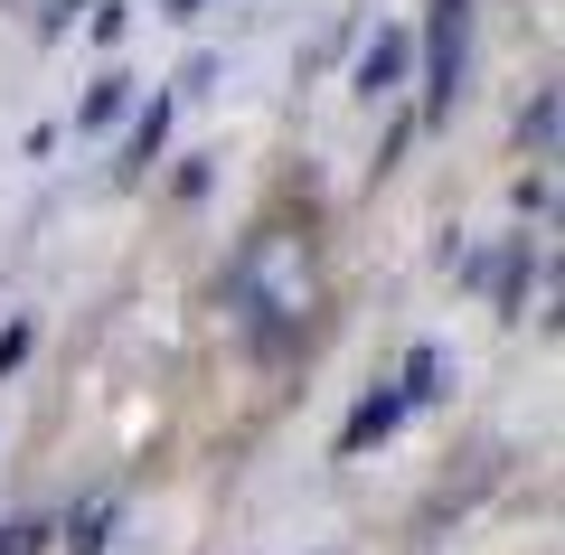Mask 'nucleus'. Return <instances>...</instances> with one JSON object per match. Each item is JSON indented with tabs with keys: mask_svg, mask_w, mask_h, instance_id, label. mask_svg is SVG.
Masks as SVG:
<instances>
[{
	"mask_svg": "<svg viewBox=\"0 0 565 555\" xmlns=\"http://www.w3.org/2000/svg\"><path fill=\"white\" fill-rule=\"evenodd\" d=\"M396 424H405V386H377V396H367L359 415L340 424V452H367V442H386Z\"/></svg>",
	"mask_w": 565,
	"mask_h": 555,
	"instance_id": "7ed1b4c3",
	"label": "nucleus"
},
{
	"mask_svg": "<svg viewBox=\"0 0 565 555\" xmlns=\"http://www.w3.org/2000/svg\"><path fill=\"white\" fill-rule=\"evenodd\" d=\"M396 76H405V29H377V47L359 57V85L367 95H396Z\"/></svg>",
	"mask_w": 565,
	"mask_h": 555,
	"instance_id": "20e7f679",
	"label": "nucleus"
},
{
	"mask_svg": "<svg viewBox=\"0 0 565 555\" xmlns=\"http://www.w3.org/2000/svg\"><path fill=\"white\" fill-rule=\"evenodd\" d=\"M161 132H170V104H161V95H151V114H141V122H132V160H151V151H161Z\"/></svg>",
	"mask_w": 565,
	"mask_h": 555,
	"instance_id": "423d86ee",
	"label": "nucleus"
},
{
	"mask_svg": "<svg viewBox=\"0 0 565 555\" xmlns=\"http://www.w3.org/2000/svg\"><path fill=\"white\" fill-rule=\"evenodd\" d=\"M29 357V330H0V367H20Z\"/></svg>",
	"mask_w": 565,
	"mask_h": 555,
	"instance_id": "6e6552de",
	"label": "nucleus"
},
{
	"mask_svg": "<svg viewBox=\"0 0 565 555\" xmlns=\"http://www.w3.org/2000/svg\"><path fill=\"white\" fill-rule=\"evenodd\" d=\"M39 536H47V527H29V517H10V527H0V555H39Z\"/></svg>",
	"mask_w": 565,
	"mask_h": 555,
	"instance_id": "0eeeda50",
	"label": "nucleus"
},
{
	"mask_svg": "<svg viewBox=\"0 0 565 555\" xmlns=\"http://www.w3.org/2000/svg\"><path fill=\"white\" fill-rule=\"evenodd\" d=\"M462 29H471V0H434V76H424V104L434 114H452V95H462Z\"/></svg>",
	"mask_w": 565,
	"mask_h": 555,
	"instance_id": "f03ea898",
	"label": "nucleus"
},
{
	"mask_svg": "<svg viewBox=\"0 0 565 555\" xmlns=\"http://www.w3.org/2000/svg\"><path fill=\"white\" fill-rule=\"evenodd\" d=\"M226 292H236L245 330L255 339H292L311 330V311H321V274H311V245L292 236V226H255L236 255V274H226Z\"/></svg>",
	"mask_w": 565,
	"mask_h": 555,
	"instance_id": "f257e3e1",
	"label": "nucleus"
},
{
	"mask_svg": "<svg viewBox=\"0 0 565 555\" xmlns=\"http://www.w3.org/2000/svg\"><path fill=\"white\" fill-rule=\"evenodd\" d=\"M170 10H180V20H189V10H207V0H170Z\"/></svg>",
	"mask_w": 565,
	"mask_h": 555,
	"instance_id": "1a4fd4ad",
	"label": "nucleus"
},
{
	"mask_svg": "<svg viewBox=\"0 0 565 555\" xmlns=\"http://www.w3.org/2000/svg\"><path fill=\"white\" fill-rule=\"evenodd\" d=\"M104 527H114V499H85V509L66 517V546H76V555H104Z\"/></svg>",
	"mask_w": 565,
	"mask_h": 555,
	"instance_id": "39448f33",
	"label": "nucleus"
}]
</instances>
